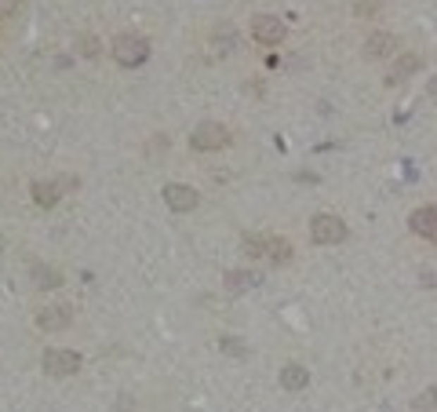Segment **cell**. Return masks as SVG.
Returning a JSON list of instances; mask_svg holds the SVG:
<instances>
[{"label": "cell", "mask_w": 437, "mask_h": 412, "mask_svg": "<svg viewBox=\"0 0 437 412\" xmlns=\"http://www.w3.org/2000/svg\"><path fill=\"white\" fill-rule=\"evenodd\" d=\"M419 66H423V59L415 55V52H405V55H398V59H393V66H390V73H386V84L393 88V84L408 80V77H412L415 70H419Z\"/></svg>", "instance_id": "10"}, {"label": "cell", "mask_w": 437, "mask_h": 412, "mask_svg": "<svg viewBox=\"0 0 437 412\" xmlns=\"http://www.w3.org/2000/svg\"><path fill=\"white\" fill-rule=\"evenodd\" d=\"M113 59L121 62V66H142V62L149 59V40L142 33H121L113 40Z\"/></svg>", "instance_id": "3"}, {"label": "cell", "mask_w": 437, "mask_h": 412, "mask_svg": "<svg viewBox=\"0 0 437 412\" xmlns=\"http://www.w3.org/2000/svg\"><path fill=\"white\" fill-rule=\"evenodd\" d=\"M80 48H84L87 59H95V55H99V40H95V37H84V40H80Z\"/></svg>", "instance_id": "19"}, {"label": "cell", "mask_w": 437, "mask_h": 412, "mask_svg": "<svg viewBox=\"0 0 437 412\" xmlns=\"http://www.w3.org/2000/svg\"><path fill=\"white\" fill-rule=\"evenodd\" d=\"M218 351L230 354V358H248L252 346H248L245 339H237V336H218Z\"/></svg>", "instance_id": "16"}, {"label": "cell", "mask_w": 437, "mask_h": 412, "mask_svg": "<svg viewBox=\"0 0 437 412\" xmlns=\"http://www.w3.org/2000/svg\"><path fill=\"white\" fill-rule=\"evenodd\" d=\"M364 59H371V62H383V59H393V52H398V37L393 33H386V30H376L368 40H364Z\"/></svg>", "instance_id": "9"}, {"label": "cell", "mask_w": 437, "mask_h": 412, "mask_svg": "<svg viewBox=\"0 0 437 412\" xmlns=\"http://www.w3.org/2000/svg\"><path fill=\"white\" fill-rule=\"evenodd\" d=\"M430 95L437 99V73H433V80H430Z\"/></svg>", "instance_id": "22"}, {"label": "cell", "mask_w": 437, "mask_h": 412, "mask_svg": "<svg viewBox=\"0 0 437 412\" xmlns=\"http://www.w3.org/2000/svg\"><path fill=\"white\" fill-rule=\"evenodd\" d=\"M164 205L171 212H193L197 205H201V193H197L193 186H186V183H168L164 186Z\"/></svg>", "instance_id": "7"}, {"label": "cell", "mask_w": 437, "mask_h": 412, "mask_svg": "<svg viewBox=\"0 0 437 412\" xmlns=\"http://www.w3.org/2000/svg\"><path fill=\"white\" fill-rule=\"evenodd\" d=\"M33 281H37V285H44V289H59L62 285V277L55 270H48V267H40V263H33Z\"/></svg>", "instance_id": "17"}, {"label": "cell", "mask_w": 437, "mask_h": 412, "mask_svg": "<svg viewBox=\"0 0 437 412\" xmlns=\"http://www.w3.org/2000/svg\"><path fill=\"white\" fill-rule=\"evenodd\" d=\"M310 237L317 245H339V241H346V223L339 219V215H332V212H321V215H314V223H310Z\"/></svg>", "instance_id": "4"}, {"label": "cell", "mask_w": 437, "mask_h": 412, "mask_svg": "<svg viewBox=\"0 0 437 412\" xmlns=\"http://www.w3.org/2000/svg\"><path fill=\"white\" fill-rule=\"evenodd\" d=\"M408 226H412V234H419V237H433V234H437V205L415 208V212L408 215Z\"/></svg>", "instance_id": "11"}, {"label": "cell", "mask_w": 437, "mask_h": 412, "mask_svg": "<svg viewBox=\"0 0 437 412\" xmlns=\"http://www.w3.org/2000/svg\"><path fill=\"white\" fill-rule=\"evenodd\" d=\"M266 259H270V263H277V267L292 263V245L284 241V237H270V241H266Z\"/></svg>", "instance_id": "14"}, {"label": "cell", "mask_w": 437, "mask_h": 412, "mask_svg": "<svg viewBox=\"0 0 437 412\" xmlns=\"http://www.w3.org/2000/svg\"><path fill=\"white\" fill-rule=\"evenodd\" d=\"M18 11V0H0V18H8Z\"/></svg>", "instance_id": "20"}, {"label": "cell", "mask_w": 437, "mask_h": 412, "mask_svg": "<svg viewBox=\"0 0 437 412\" xmlns=\"http://www.w3.org/2000/svg\"><path fill=\"white\" fill-rule=\"evenodd\" d=\"M433 405H437V390H433V387L426 390V394L415 398V408H423V412H426V408H433Z\"/></svg>", "instance_id": "18"}, {"label": "cell", "mask_w": 437, "mask_h": 412, "mask_svg": "<svg viewBox=\"0 0 437 412\" xmlns=\"http://www.w3.org/2000/svg\"><path fill=\"white\" fill-rule=\"evenodd\" d=\"M70 321H73V307L70 303H55V307H44L37 314V329L40 332H62V329H70Z\"/></svg>", "instance_id": "6"}, {"label": "cell", "mask_w": 437, "mask_h": 412, "mask_svg": "<svg viewBox=\"0 0 437 412\" xmlns=\"http://www.w3.org/2000/svg\"><path fill=\"white\" fill-rule=\"evenodd\" d=\"M284 33L288 30H284V23L277 15H255L252 18V37L259 40V44H281Z\"/></svg>", "instance_id": "8"}, {"label": "cell", "mask_w": 437, "mask_h": 412, "mask_svg": "<svg viewBox=\"0 0 437 412\" xmlns=\"http://www.w3.org/2000/svg\"><path fill=\"white\" fill-rule=\"evenodd\" d=\"M66 190H77V179H73V176L40 179V183H33V205H40V208H55Z\"/></svg>", "instance_id": "5"}, {"label": "cell", "mask_w": 437, "mask_h": 412, "mask_svg": "<svg viewBox=\"0 0 437 412\" xmlns=\"http://www.w3.org/2000/svg\"><path fill=\"white\" fill-rule=\"evenodd\" d=\"M230 143H233L230 128L218 124V121H201L190 132V146L197 150V154H215V150H226Z\"/></svg>", "instance_id": "1"}, {"label": "cell", "mask_w": 437, "mask_h": 412, "mask_svg": "<svg viewBox=\"0 0 437 412\" xmlns=\"http://www.w3.org/2000/svg\"><path fill=\"white\" fill-rule=\"evenodd\" d=\"M423 285H437V274H423Z\"/></svg>", "instance_id": "21"}, {"label": "cell", "mask_w": 437, "mask_h": 412, "mask_svg": "<svg viewBox=\"0 0 437 412\" xmlns=\"http://www.w3.org/2000/svg\"><path fill=\"white\" fill-rule=\"evenodd\" d=\"M80 354L70 351V346H51V351H44L40 358V368H44V376H51V380H70L80 372Z\"/></svg>", "instance_id": "2"}, {"label": "cell", "mask_w": 437, "mask_h": 412, "mask_svg": "<svg viewBox=\"0 0 437 412\" xmlns=\"http://www.w3.org/2000/svg\"><path fill=\"white\" fill-rule=\"evenodd\" d=\"M266 241H270V234H248L240 241V248H245L248 259H266Z\"/></svg>", "instance_id": "15"}, {"label": "cell", "mask_w": 437, "mask_h": 412, "mask_svg": "<svg viewBox=\"0 0 437 412\" xmlns=\"http://www.w3.org/2000/svg\"><path fill=\"white\" fill-rule=\"evenodd\" d=\"M255 285H262V274H259V270H230V274H226V292H233V296L248 292V289H255Z\"/></svg>", "instance_id": "12"}, {"label": "cell", "mask_w": 437, "mask_h": 412, "mask_svg": "<svg viewBox=\"0 0 437 412\" xmlns=\"http://www.w3.org/2000/svg\"><path fill=\"white\" fill-rule=\"evenodd\" d=\"M306 383H310V372H306L302 365H284L281 368V387L284 390H302Z\"/></svg>", "instance_id": "13"}]
</instances>
